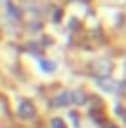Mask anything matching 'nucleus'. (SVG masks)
<instances>
[{
    "mask_svg": "<svg viewBox=\"0 0 126 128\" xmlns=\"http://www.w3.org/2000/svg\"><path fill=\"white\" fill-rule=\"evenodd\" d=\"M70 121H72V126L77 128V126H79V116H77V114H70Z\"/></svg>",
    "mask_w": 126,
    "mask_h": 128,
    "instance_id": "nucleus-11",
    "label": "nucleus"
},
{
    "mask_svg": "<svg viewBox=\"0 0 126 128\" xmlns=\"http://www.w3.org/2000/svg\"><path fill=\"white\" fill-rule=\"evenodd\" d=\"M51 128H65V124L61 119H54V121H51Z\"/></svg>",
    "mask_w": 126,
    "mask_h": 128,
    "instance_id": "nucleus-8",
    "label": "nucleus"
},
{
    "mask_svg": "<svg viewBox=\"0 0 126 128\" xmlns=\"http://www.w3.org/2000/svg\"><path fill=\"white\" fill-rule=\"evenodd\" d=\"M54 105H56V107H65V105H70V93H68V91L58 93V96L54 98Z\"/></svg>",
    "mask_w": 126,
    "mask_h": 128,
    "instance_id": "nucleus-4",
    "label": "nucleus"
},
{
    "mask_svg": "<svg viewBox=\"0 0 126 128\" xmlns=\"http://www.w3.org/2000/svg\"><path fill=\"white\" fill-rule=\"evenodd\" d=\"M7 12H10V16H12V19H19V12H17V7H14L12 2H7Z\"/></svg>",
    "mask_w": 126,
    "mask_h": 128,
    "instance_id": "nucleus-7",
    "label": "nucleus"
},
{
    "mask_svg": "<svg viewBox=\"0 0 126 128\" xmlns=\"http://www.w3.org/2000/svg\"><path fill=\"white\" fill-rule=\"evenodd\" d=\"M35 114H38V112H35V105L31 100H24L19 105V116L21 119H28V121H31V119H35Z\"/></svg>",
    "mask_w": 126,
    "mask_h": 128,
    "instance_id": "nucleus-2",
    "label": "nucleus"
},
{
    "mask_svg": "<svg viewBox=\"0 0 126 128\" xmlns=\"http://www.w3.org/2000/svg\"><path fill=\"white\" fill-rule=\"evenodd\" d=\"M96 84H98L103 91H107V93H114V91H117V84H114L110 77H96Z\"/></svg>",
    "mask_w": 126,
    "mask_h": 128,
    "instance_id": "nucleus-3",
    "label": "nucleus"
},
{
    "mask_svg": "<svg viewBox=\"0 0 126 128\" xmlns=\"http://www.w3.org/2000/svg\"><path fill=\"white\" fill-rule=\"evenodd\" d=\"M40 68H42L44 72H54L56 70V65L51 63V61H47V58H42V61H40Z\"/></svg>",
    "mask_w": 126,
    "mask_h": 128,
    "instance_id": "nucleus-6",
    "label": "nucleus"
},
{
    "mask_svg": "<svg viewBox=\"0 0 126 128\" xmlns=\"http://www.w3.org/2000/svg\"><path fill=\"white\" fill-rule=\"evenodd\" d=\"M70 102L82 105V102H86V96H84L82 91H72V93H70Z\"/></svg>",
    "mask_w": 126,
    "mask_h": 128,
    "instance_id": "nucleus-5",
    "label": "nucleus"
},
{
    "mask_svg": "<svg viewBox=\"0 0 126 128\" xmlns=\"http://www.w3.org/2000/svg\"><path fill=\"white\" fill-rule=\"evenodd\" d=\"M117 91H119V93H124V96H126V79L121 82V84H117Z\"/></svg>",
    "mask_w": 126,
    "mask_h": 128,
    "instance_id": "nucleus-10",
    "label": "nucleus"
},
{
    "mask_svg": "<svg viewBox=\"0 0 126 128\" xmlns=\"http://www.w3.org/2000/svg\"><path fill=\"white\" fill-rule=\"evenodd\" d=\"M91 70H93L96 77H107L110 70H112V63H110V61H93L91 63Z\"/></svg>",
    "mask_w": 126,
    "mask_h": 128,
    "instance_id": "nucleus-1",
    "label": "nucleus"
},
{
    "mask_svg": "<svg viewBox=\"0 0 126 128\" xmlns=\"http://www.w3.org/2000/svg\"><path fill=\"white\" fill-rule=\"evenodd\" d=\"M114 112H117V114H119L124 121H126V110H124V107H119V105H117V110H114Z\"/></svg>",
    "mask_w": 126,
    "mask_h": 128,
    "instance_id": "nucleus-9",
    "label": "nucleus"
}]
</instances>
